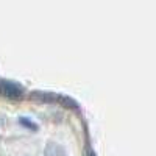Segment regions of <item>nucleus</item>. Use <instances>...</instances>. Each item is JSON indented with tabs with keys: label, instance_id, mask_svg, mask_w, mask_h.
Instances as JSON below:
<instances>
[{
	"label": "nucleus",
	"instance_id": "nucleus-2",
	"mask_svg": "<svg viewBox=\"0 0 156 156\" xmlns=\"http://www.w3.org/2000/svg\"><path fill=\"white\" fill-rule=\"evenodd\" d=\"M20 122H22V123H27V125H25L27 128H33V129H36L34 123H33V122H30V120H27V119H20Z\"/></svg>",
	"mask_w": 156,
	"mask_h": 156
},
{
	"label": "nucleus",
	"instance_id": "nucleus-1",
	"mask_svg": "<svg viewBox=\"0 0 156 156\" xmlns=\"http://www.w3.org/2000/svg\"><path fill=\"white\" fill-rule=\"evenodd\" d=\"M2 90H3V94H5L6 97H9V98H20V97H22V89H20V86H17V84H14V83H3Z\"/></svg>",
	"mask_w": 156,
	"mask_h": 156
}]
</instances>
